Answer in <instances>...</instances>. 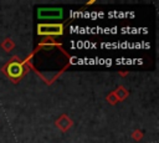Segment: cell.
<instances>
[{
  "mask_svg": "<svg viewBox=\"0 0 159 143\" xmlns=\"http://www.w3.org/2000/svg\"><path fill=\"white\" fill-rule=\"evenodd\" d=\"M55 126H56L60 131L67 132V131L73 126V121H72L67 114H62V116H60V117L56 119Z\"/></svg>",
  "mask_w": 159,
  "mask_h": 143,
  "instance_id": "3",
  "label": "cell"
},
{
  "mask_svg": "<svg viewBox=\"0 0 159 143\" xmlns=\"http://www.w3.org/2000/svg\"><path fill=\"white\" fill-rule=\"evenodd\" d=\"M37 16L40 19H61L62 17V9H58V7L39 9Z\"/></svg>",
  "mask_w": 159,
  "mask_h": 143,
  "instance_id": "2",
  "label": "cell"
},
{
  "mask_svg": "<svg viewBox=\"0 0 159 143\" xmlns=\"http://www.w3.org/2000/svg\"><path fill=\"white\" fill-rule=\"evenodd\" d=\"M7 67H9L7 75H9L10 77H14V78L21 77V75H22V72H24V70H25L24 66H22L20 62H11V63L7 65Z\"/></svg>",
  "mask_w": 159,
  "mask_h": 143,
  "instance_id": "4",
  "label": "cell"
},
{
  "mask_svg": "<svg viewBox=\"0 0 159 143\" xmlns=\"http://www.w3.org/2000/svg\"><path fill=\"white\" fill-rule=\"evenodd\" d=\"M106 99H107V102H108L109 104H116V103L118 102V101H117V98H116V96L113 95V92H111V93L107 96V98H106Z\"/></svg>",
  "mask_w": 159,
  "mask_h": 143,
  "instance_id": "8",
  "label": "cell"
},
{
  "mask_svg": "<svg viewBox=\"0 0 159 143\" xmlns=\"http://www.w3.org/2000/svg\"><path fill=\"white\" fill-rule=\"evenodd\" d=\"M1 48L4 50V51H6V52H10L11 50H14L15 48V42H14V40L12 39H5L2 42H1Z\"/></svg>",
  "mask_w": 159,
  "mask_h": 143,
  "instance_id": "6",
  "label": "cell"
},
{
  "mask_svg": "<svg viewBox=\"0 0 159 143\" xmlns=\"http://www.w3.org/2000/svg\"><path fill=\"white\" fill-rule=\"evenodd\" d=\"M37 34L45 35L47 37H52L55 35H62L63 26L61 24H40L37 26Z\"/></svg>",
  "mask_w": 159,
  "mask_h": 143,
  "instance_id": "1",
  "label": "cell"
},
{
  "mask_svg": "<svg viewBox=\"0 0 159 143\" xmlns=\"http://www.w3.org/2000/svg\"><path fill=\"white\" fill-rule=\"evenodd\" d=\"M113 95L116 96L117 101H124V99L128 97L129 92H128V90H127L124 86H119V87H117V88L113 91Z\"/></svg>",
  "mask_w": 159,
  "mask_h": 143,
  "instance_id": "5",
  "label": "cell"
},
{
  "mask_svg": "<svg viewBox=\"0 0 159 143\" xmlns=\"http://www.w3.org/2000/svg\"><path fill=\"white\" fill-rule=\"evenodd\" d=\"M132 138H133L134 141H139V139H142V138H143V132H140L139 129H135V131L132 133Z\"/></svg>",
  "mask_w": 159,
  "mask_h": 143,
  "instance_id": "7",
  "label": "cell"
}]
</instances>
